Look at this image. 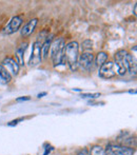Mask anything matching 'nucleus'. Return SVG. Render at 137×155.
I'll return each mask as SVG.
<instances>
[{"label":"nucleus","mask_w":137,"mask_h":155,"mask_svg":"<svg viewBox=\"0 0 137 155\" xmlns=\"http://www.w3.org/2000/svg\"><path fill=\"white\" fill-rule=\"evenodd\" d=\"M90 155H106L104 149L101 146H93L90 150Z\"/></svg>","instance_id":"16"},{"label":"nucleus","mask_w":137,"mask_h":155,"mask_svg":"<svg viewBox=\"0 0 137 155\" xmlns=\"http://www.w3.org/2000/svg\"><path fill=\"white\" fill-rule=\"evenodd\" d=\"M106 155H134V149L128 146L109 145L104 149Z\"/></svg>","instance_id":"3"},{"label":"nucleus","mask_w":137,"mask_h":155,"mask_svg":"<svg viewBox=\"0 0 137 155\" xmlns=\"http://www.w3.org/2000/svg\"><path fill=\"white\" fill-rule=\"evenodd\" d=\"M37 23H38V19H37V18L31 19L29 22L25 23V25H23L22 29H21V31H20L21 36H22V37H29L30 35H31L32 33L35 31Z\"/></svg>","instance_id":"10"},{"label":"nucleus","mask_w":137,"mask_h":155,"mask_svg":"<svg viewBox=\"0 0 137 155\" xmlns=\"http://www.w3.org/2000/svg\"><path fill=\"white\" fill-rule=\"evenodd\" d=\"M28 48V43H22L18 47L16 51V62L18 63L19 67L24 65V53Z\"/></svg>","instance_id":"12"},{"label":"nucleus","mask_w":137,"mask_h":155,"mask_svg":"<svg viewBox=\"0 0 137 155\" xmlns=\"http://www.w3.org/2000/svg\"><path fill=\"white\" fill-rule=\"evenodd\" d=\"M12 80V75L6 71V69L2 64H0V84H6Z\"/></svg>","instance_id":"13"},{"label":"nucleus","mask_w":137,"mask_h":155,"mask_svg":"<svg viewBox=\"0 0 137 155\" xmlns=\"http://www.w3.org/2000/svg\"><path fill=\"white\" fill-rule=\"evenodd\" d=\"M92 45H93V42L91 40H86L82 43V47H83L84 50H91L92 49Z\"/></svg>","instance_id":"17"},{"label":"nucleus","mask_w":137,"mask_h":155,"mask_svg":"<svg viewBox=\"0 0 137 155\" xmlns=\"http://www.w3.org/2000/svg\"><path fill=\"white\" fill-rule=\"evenodd\" d=\"M116 74H117V67L112 61H106L99 69V76L103 78H106V79L114 77Z\"/></svg>","instance_id":"7"},{"label":"nucleus","mask_w":137,"mask_h":155,"mask_svg":"<svg viewBox=\"0 0 137 155\" xmlns=\"http://www.w3.org/2000/svg\"><path fill=\"white\" fill-rule=\"evenodd\" d=\"M125 62H126V67H127V71H129L130 73L133 74V75H136V70H137L136 59L133 57L132 54L129 53V52H128L127 55H126Z\"/></svg>","instance_id":"11"},{"label":"nucleus","mask_w":137,"mask_h":155,"mask_svg":"<svg viewBox=\"0 0 137 155\" xmlns=\"http://www.w3.org/2000/svg\"><path fill=\"white\" fill-rule=\"evenodd\" d=\"M100 96V93H95V94H81V97L83 98H96Z\"/></svg>","instance_id":"18"},{"label":"nucleus","mask_w":137,"mask_h":155,"mask_svg":"<svg viewBox=\"0 0 137 155\" xmlns=\"http://www.w3.org/2000/svg\"><path fill=\"white\" fill-rule=\"evenodd\" d=\"M51 42L52 41L50 39H47L43 43H41V55H42V58H47V54H49V51L51 49Z\"/></svg>","instance_id":"15"},{"label":"nucleus","mask_w":137,"mask_h":155,"mask_svg":"<svg viewBox=\"0 0 137 155\" xmlns=\"http://www.w3.org/2000/svg\"><path fill=\"white\" fill-rule=\"evenodd\" d=\"M78 155H86V153H79Z\"/></svg>","instance_id":"21"},{"label":"nucleus","mask_w":137,"mask_h":155,"mask_svg":"<svg viewBox=\"0 0 137 155\" xmlns=\"http://www.w3.org/2000/svg\"><path fill=\"white\" fill-rule=\"evenodd\" d=\"M95 61V57L91 52H83L78 57V65L86 71H90L92 69Z\"/></svg>","instance_id":"6"},{"label":"nucleus","mask_w":137,"mask_h":155,"mask_svg":"<svg viewBox=\"0 0 137 155\" xmlns=\"http://www.w3.org/2000/svg\"><path fill=\"white\" fill-rule=\"evenodd\" d=\"M42 60V55H41V42L40 41H35L32 48V54L29 59V65L31 68H35L39 65Z\"/></svg>","instance_id":"4"},{"label":"nucleus","mask_w":137,"mask_h":155,"mask_svg":"<svg viewBox=\"0 0 137 155\" xmlns=\"http://www.w3.org/2000/svg\"><path fill=\"white\" fill-rule=\"evenodd\" d=\"M108 58H109V55L106 52H99L96 55V58H95V63H96L97 67L100 68L101 65L108 61Z\"/></svg>","instance_id":"14"},{"label":"nucleus","mask_w":137,"mask_h":155,"mask_svg":"<svg viewBox=\"0 0 137 155\" xmlns=\"http://www.w3.org/2000/svg\"><path fill=\"white\" fill-rule=\"evenodd\" d=\"M21 25H22V17L21 16H15L11 19V21L8 22V25L4 29V34L11 35L13 33L17 32L20 29Z\"/></svg>","instance_id":"8"},{"label":"nucleus","mask_w":137,"mask_h":155,"mask_svg":"<svg viewBox=\"0 0 137 155\" xmlns=\"http://www.w3.org/2000/svg\"><path fill=\"white\" fill-rule=\"evenodd\" d=\"M44 95H47V93H41V94H38V97L40 98L41 96H44Z\"/></svg>","instance_id":"20"},{"label":"nucleus","mask_w":137,"mask_h":155,"mask_svg":"<svg viewBox=\"0 0 137 155\" xmlns=\"http://www.w3.org/2000/svg\"><path fill=\"white\" fill-rule=\"evenodd\" d=\"M2 65L5 68L6 71H8L11 75H14V76L18 75L20 67H19L18 63L16 62L15 59H13V58H11V57L5 58V59L3 60V62H2Z\"/></svg>","instance_id":"9"},{"label":"nucleus","mask_w":137,"mask_h":155,"mask_svg":"<svg viewBox=\"0 0 137 155\" xmlns=\"http://www.w3.org/2000/svg\"><path fill=\"white\" fill-rule=\"evenodd\" d=\"M64 38H56L51 42V58L53 61L54 67H58V65L62 64L66 59H64Z\"/></svg>","instance_id":"1"},{"label":"nucleus","mask_w":137,"mask_h":155,"mask_svg":"<svg viewBox=\"0 0 137 155\" xmlns=\"http://www.w3.org/2000/svg\"><path fill=\"white\" fill-rule=\"evenodd\" d=\"M78 57H79V45L76 41H71L64 47V59L72 71L78 68Z\"/></svg>","instance_id":"2"},{"label":"nucleus","mask_w":137,"mask_h":155,"mask_svg":"<svg viewBox=\"0 0 137 155\" xmlns=\"http://www.w3.org/2000/svg\"><path fill=\"white\" fill-rule=\"evenodd\" d=\"M128 51L126 50H119L115 53L114 55V59H115V64L117 67V74L119 75H126L127 73V67H126V55H127Z\"/></svg>","instance_id":"5"},{"label":"nucleus","mask_w":137,"mask_h":155,"mask_svg":"<svg viewBox=\"0 0 137 155\" xmlns=\"http://www.w3.org/2000/svg\"><path fill=\"white\" fill-rule=\"evenodd\" d=\"M30 99V97H21V98H17V100H29Z\"/></svg>","instance_id":"19"}]
</instances>
